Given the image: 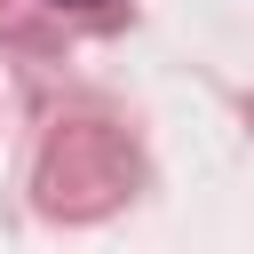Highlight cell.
Returning a JSON list of instances; mask_svg holds the SVG:
<instances>
[{"mask_svg":"<svg viewBox=\"0 0 254 254\" xmlns=\"http://www.w3.org/2000/svg\"><path fill=\"white\" fill-rule=\"evenodd\" d=\"M64 8H87V0H64Z\"/></svg>","mask_w":254,"mask_h":254,"instance_id":"1","label":"cell"}]
</instances>
